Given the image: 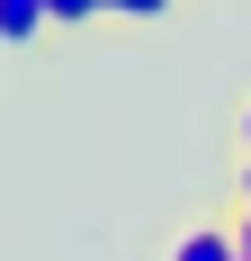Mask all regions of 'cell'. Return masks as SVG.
<instances>
[{"instance_id": "obj_1", "label": "cell", "mask_w": 251, "mask_h": 261, "mask_svg": "<svg viewBox=\"0 0 251 261\" xmlns=\"http://www.w3.org/2000/svg\"><path fill=\"white\" fill-rule=\"evenodd\" d=\"M171 261H242V243H233V225H189L171 243Z\"/></svg>"}, {"instance_id": "obj_2", "label": "cell", "mask_w": 251, "mask_h": 261, "mask_svg": "<svg viewBox=\"0 0 251 261\" xmlns=\"http://www.w3.org/2000/svg\"><path fill=\"white\" fill-rule=\"evenodd\" d=\"M45 36V0H0V45H36Z\"/></svg>"}, {"instance_id": "obj_3", "label": "cell", "mask_w": 251, "mask_h": 261, "mask_svg": "<svg viewBox=\"0 0 251 261\" xmlns=\"http://www.w3.org/2000/svg\"><path fill=\"white\" fill-rule=\"evenodd\" d=\"M99 18V0H45V27H90Z\"/></svg>"}, {"instance_id": "obj_4", "label": "cell", "mask_w": 251, "mask_h": 261, "mask_svg": "<svg viewBox=\"0 0 251 261\" xmlns=\"http://www.w3.org/2000/svg\"><path fill=\"white\" fill-rule=\"evenodd\" d=\"M171 0H99V18H162Z\"/></svg>"}, {"instance_id": "obj_5", "label": "cell", "mask_w": 251, "mask_h": 261, "mask_svg": "<svg viewBox=\"0 0 251 261\" xmlns=\"http://www.w3.org/2000/svg\"><path fill=\"white\" fill-rule=\"evenodd\" d=\"M233 243H242V261H251V207H242V216H233Z\"/></svg>"}, {"instance_id": "obj_6", "label": "cell", "mask_w": 251, "mask_h": 261, "mask_svg": "<svg viewBox=\"0 0 251 261\" xmlns=\"http://www.w3.org/2000/svg\"><path fill=\"white\" fill-rule=\"evenodd\" d=\"M242 153H251V99H242Z\"/></svg>"}, {"instance_id": "obj_7", "label": "cell", "mask_w": 251, "mask_h": 261, "mask_svg": "<svg viewBox=\"0 0 251 261\" xmlns=\"http://www.w3.org/2000/svg\"><path fill=\"white\" fill-rule=\"evenodd\" d=\"M242 207H251V162H242Z\"/></svg>"}]
</instances>
